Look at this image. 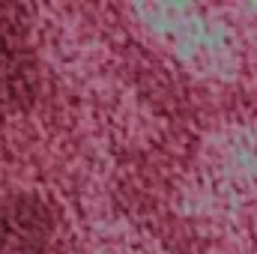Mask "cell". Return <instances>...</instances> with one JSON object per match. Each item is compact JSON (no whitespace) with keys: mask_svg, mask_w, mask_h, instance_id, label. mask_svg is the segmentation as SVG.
<instances>
[]
</instances>
